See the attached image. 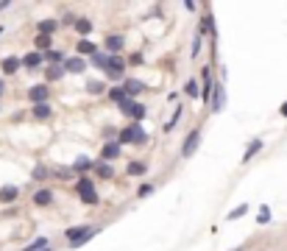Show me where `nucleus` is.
Returning <instances> with one entry per match:
<instances>
[{
	"instance_id": "obj_26",
	"label": "nucleus",
	"mask_w": 287,
	"mask_h": 251,
	"mask_svg": "<svg viewBox=\"0 0 287 251\" xmlns=\"http://www.w3.org/2000/svg\"><path fill=\"white\" fill-rule=\"evenodd\" d=\"M31 114L36 120H50L53 117V106L50 103H36V106H31Z\"/></svg>"
},
{
	"instance_id": "obj_5",
	"label": "nucleus",
	"mask_w": 287,
	"mask_h": 251,
	"mask_svg": "<svg viewBox=\"0 0 287 251\" xmlns=\"http://www.w3.org/2000/svg\"><path fill=\"white\" fill-rule=\"evenodd\" d=\"M126 67H128V59H123V56H109L106 78L109 81H120V78L126 76ZM123 81H126V78H123Z\"/></svg>"
},
{
	"instance_id": "obj_7",
	"label": "nucleus",
	"mask_w": 287,
	"mask_h": 251,
	"mask_svg": "<svg viewBox=\"0 0 287 251\" xmlns=\"http://www.w3.org/2000/svg\"><path fill=\"white\" fill-rule=\"evenodd\" d=\"M198 145H201V129L195 126V129H192V132L184 137V143H181V156H184V159H190V156L198 151Z\"/></svg>"
},
{
	"instance_id": "obj_17",
	"label": "nucleus",
	"mask_w": 287,
	"mask_h": 251,
	"mask_svg": "<svg viewBox=\"0 0 287 251\" xmlns=\"http://www.w3.org/2000/svg\"><path fill=\"white\" fill-rule=\"evenodd\" d=\"M39 65H45V53L31 50V53L23 56V67H25V70H39Z\"/></svg>"
},
{
	"instance_id": "obj_16",
	"label": "nucleus",
	"mask_w": 287,
	"mask_h": 251,
	"mask_svg": "<svg viewBox=\"0 0 287 251\" xmlns=\"http://www.w3.org/2000/svg\"><path fill=\"white\" fill-rule=\"evenodd\" d=\"M61 25V20H53V17H48V20H39L36 23V34H45V36H53L56 34V28Z\"/></svg>"
},
{
	"instance_id": "obj_14",
	"label": "nucleus",
	"mask_w": 287,
	"mask_h": 251,
	"mask_svg": "<svg viewBox=\"0 0 287 251\" xmlns=\"http://www.w3.org/2000/svg\"><path fill=\"white\" fill-rule=\"evenodd\" d=\"M262 148H265V143H262L259 137H254L251 143L245 145V154H243V159H240V162H243V165H248V162H251V159H254V156H257Z\"/></svg>"
},
{
	"instance_id": "obj_19",
	"label": "nucleus",
	"mask_w": 287,
	"mask_h": 251,
	"mask_svg": "<svg viewBox=\"0 0 287 251\" xmlns=\"http://www.w3.org/2000/svg\"><path fill=\"white\" fill-rule=\"evenodd\" d=\"M92 28H95V23H92L90 17H78V23H76V34L81 36V39H90V34H92Z\"/></svg>"
},
{
	"instance_id": "obj_30",
	"label": "nucleus",
	"mask_w": 287,
	"mask_h": 251,
	"mask_svg": "<svg viewBox=\"0 0 287 251\" xmlns=\"http://www.w3.org/2000/svg\"><path fill=\"white\" fill-rule=\"evenodd\" d=\"M50 176H53V170H50L48 165H42V162H39V165L31 170V179H34V181H48Z\"/></svg>"
},
{
	"instance_id": "obj_35",
	"label": "nucleus",
	"mask_w": 287,
	"mask_h": 251,
	"mask_svg": "<svg viewBox=\"0 0 287 251\" xmlns=\"http://www.w3.org/2000/svg\"><path fill=\"white\" fill-rule=\"evenodd\" d=\"M64 59H67V56L64 53H61V50H50V53H45V61H48V65H64Z\"/></svg>"
},
{
	"instance_id": "obj_2",
	"label": "nucleus",
	"mask_w": 287,
	"mask_h": 251,
	"mask_svg": "<svg viewBox=\"0 0 287 251\" xmlns=\"http://www.w3.org/2000/svg\"><path fill=\"white\" fill-rule=\"evenodd\" d=\"M120 145H145L148 143V132L142 129V123H128L126 129H120Z\"/></svg>"
},
{
	"instance_id": "obj_9",
	"label": "nucleus",
	"mask_w": 287,
	"mask_h": 251,
	"mask_svg": "<svg viewBox=\"0 0 287 251\" xmlns=\"http://www.w3.org/2000/svg\"><path fill=\"white\" fill-rule=\"evenodd\" d=\"M223 106H226V81H223V76L218 78L215 84V95H212V103H209V112H223Z\"/></svg>"
},
{
	"instance_id": "obj_24",
	"label": "nucleus",
	"mask_w": 287,
	"mask_h": 251,
	"mask_svg": "<svg viewBox=\"0 0 287 251\" xmlns=\"http://www.w3.org/2000/svg\"><path fill=\"white\" fill-rule=\"evenodd\" d=\"M34 48H36V53H50V50H53V36L36 34V39H34Z\"/></svg>"
},
{
	"instance_id": "obj_18",
	"label": "nucleus",
	"mask_w": 287,
	"mask_h": 251,
	"mask_svg": "<svg viewBox=\"0 0 287 251\" xmlns=\"http://www.w3.org/2000/svg\"><path fill=\"white\" fill-rule=\"evenodd\" d=\"M20 67H23V59H17V56H6V59L0 61V70H3V76H14Z\"/></svg>"
},
{
	"instance_id": "obj_42",
	"label": "nucleus",
	"mask_w": 287,
	"mask_h": 251,
	"mask_svg": "<svg viewBox=\"0 0 287 251\" xmlns=\"http://www.w3.org/2000/svg\"><path fill=\"white\" fill-rule=\"evenodd\" d=\"M76 23H78L76 14H64V17H61V25H67V28H76Z\"/></svg>"
},
{
	"instance_id": "obj_45",
	"label": "nucleus",
	"mask_w": 287,
	"mask_h": 251,
	"mask_svg": "<svg viewBox=\"0 0 287 251\" xmlns=\"http://www.w3.org/2000/svg\"><path fill=\"white\" fill-rule=\"evenodd\" d=\"M9 6H12L9 0H0V12H3V9H9Z\"/></svg>"
},
{
	"instance_id": "obj_20",
	"label": "nucleus",
	"mask_w": 287,
	"mask_h": 251,
	"mask_svg": "<svg viewBox=\"0 0 287 251\" xmlns=\"http://www.w3.org/2000/svg\"><path fill=\"white\" fill-rule=\"evenodd\" d=\"M67 76V70H64V65H48L45 67V78H48V84H56V81H61V78Z\"/></svg>"
},
{
	"instance_id": "obj_29",
	"label": "nucleus",
	"mask_w": 287,
	"mask_h": 251,
	"mask_svg": "<svg viewBox=\"0 0 287 251\" xmlns=\"http://www.w3.org/2000/svg\"><path fill=\"white\" fill-rule=\"evenodd\" d=\"M148 173V165H145V162H139V159H134V162H128L126 165V176H145Z\"/></svg>"
},
{
	"instance_id": "obj_39",
	"label": "nucleus",
	"mask_w": 287,
	"mask_h": 251,
	"mask_svg": "<svg viewBox=\"0 0 287 251\" xmlns=\"http://www.w3.org/2000/svg\"><path fill=\"white\" fill-rule=\"evenodd\" d=\"M201 48H203V36H201V34H195V36H192V50H190V53H192V59H198Z\"/></svg>"
},
{
	"instance_id": "obj_47",
	"label": "nucleus",
	"mask_w": 287,
	"mask_h": 251,
	"mask_svg": "<svg viewBox=\"0 0 287 251\" xmlns=\"http://www.w3.org/2000/svg\"><path fill=\"white\" fill-rule=\"evenodd\" d=\"M45 251H53V248H45Z\"/></svg>"
},
{
	"instance_id": "obj_43",
	"label": "nucleus",
	"mask_w": 287,
	"mask_h": 251,
	"mask_svg": "<svg viewBox=\"0 0 287 251\" xmlns=\"http://www.w3.org/2000/svg\"><path fill=\"white\" fill-rule=\"evenodd\" d=\"M6 95V81H3V78H0V98Z\"/></svg>"
},
{
	"instance_id": "obj_25",
	"label": "nucleus",
	"mask_w": 287,
	"mask_h": 251,
	"mask_svg": "<svg viewBox=\"0 0 287 251\" xmlns=\"http://www.w3.org/2000/svg\"><path fill=\"white\" fill-rule=\"evenodd\" d=\"M17 198H20V187H14V184L0 187V204H14Z\"/></svg>"
},
{
	"instance_id": "obj_6",
	"label": "nucleus",
	"mask_w": 287,
	"mask_h": 251,
	"mask_svg": "<svg viewBox=\"0 0 287 251\" xmlns=\"http://www.w3.org/2000/svg\"><path fill=\"white\" fill-rule=\"evenodd\" d=\"M120 112L126 114V117H131L134 123H142V117L148 114V106H145V103H139V101H131V98H128L126 103H120Z\"/></svg>"
},
{
	"instance_id": "obj_22",
	"label": "nucleus",
	"mask_w": 287,
	"mask_h": 251,
	"mask_svg": "<svg viewBox=\"0 0 287 251\" xmlns=\"http://www.w3.org/2000/svg\"><path fill=\"white\" fill-rule=\"evenodd\" d=\"M76 50H78V56H95L101 48H98L92 39H78L76 42Z\"/></svg>"
},
{
	"instance_id": "obj_31",
	"label": "nucleus",
	"mask_w": 287,
	"mask_h": 251,
	"mask_svg": "<svg viewBox=\"0 0 287 251\" xmlns=\"http://www.w3.org/2000/svg\"><path fill=\"white\" fill-rule=\"evenodd\" d=\"M90 67H98V70L106 73V67H109V53L106 50H98L95 56H90Z\"/></svg>"
},
{
	"instance_id": "obj_8",
	"label": "nucleus",
	"mask_w": 287,
	"mask_h": 251,
	"mask_svg": "<svg viewBox=\"0 0 287 251\" xmlns=\"http://www.w3.org/2000/svg\"><path fill=\"white\" fill-rule=\"evenodd\" d=\"M28 103H50V87L48 84H34L28 87Z\"/></svg>"
},
{
	"instance_id": "obj_11",
	"label": "nucleus",
	"mask_w": 287,
	"mask_h": 251,
	"mask_svg": "<svg viewBox=\"0 0 287 251\" xmlns=\"http://www.w3.org/2000/svg\"><path fill=\"white\" fill-rule=\"evenodd\" d=\"M123 48H126V36L123 34H109L106 42H103V50H106L109 56H120Z\"/></svg>"
},
{
	"instance_id": "obj_34",
	"label": "nucleus",
	"mask_w": 287,
	"mask_h": 251,
	"mask_svg": "<svg viewBox=\"0 0 287 251\" xmlns=\"http://www.w3.org/2000/svg\"><path fill=\"white\" fill-rule=\"evenodd\" d=\"M184 92H187V98H201V84H198L195 78H190L187 87H184Z\"/></svg>"
},
{
	"instance_id": "obj_23",
	"label": "nucleus",
	"mask_w": 287,
	"mask_h": 251,
	"mask_svg": "<svg viewBox=\"0 0 287 251\" xmlns=\"http://www.w3.org/2000/svg\"><path fill=\"white\" fill-rule=\"evenodd\" d=\"M34 204H36V207H50V204H53V190H50V187L36 190L34 193Z\"/></svg>"
},
{
	"instance_id": "obj_13",
	"label": "nucleus",
	"mask_w": 287,
	"mask_h": 251,
	"mask_svg": "<svg viewBox=\"0 0 287 251\" xmlns=\"http://www.w3.org/2000/svg\"><path fill=\"white\" fill-rule=\"evenodd\" d=\"M120 154H123V145H120V143H103L101 162H109V165H112L114 159H120Z\"/></svg>"
},
{
	"instance_id": "obj_15",
	"label": "nucleus",
	"mask_w": 287,
	"mask_h": 251,
	"mask_svg": "<svg viewBox=\"0 0 287 251\" xmlns=\"http://www.w3.org/2000/svg\"><path fill=\"white\" fill-rule=\"evenodd\" d=\"M109 90H112V87H109L106 81H101V78H92V81H87V95H109Z\"/></svg>"
},
{
	"instance_id": "obj_44",
	"label": "nucleus",
	"mask_w": 287,
	"mask_h": 251,
	"mask_svg": "<svg viewBox=\"0 0 287 251\" xmlns=\"http://www.w3.org/2000/svg\"><path fill=\"white\" fill-rule=\"evenodd\" d=\"M279 112H281V117H287V101L281 103V109H279Z\"/></svg>"
},
{
	"instance_id": "obj_46",
	"label": "nucleus",
	"mask_w": 287,
	"mask_h": 251,
	"mask_svg": "<svg viewBox=\"0 0 287 251\" xmlns=\"http://www.w3.org/2000/svg\"><path fill=\"white\" fill-rule=\"evenodd\" d=\"M3 31H6V25H0V34H3Z\"/></svg>"
},
{
	"instance_id": "obj_37",
	"label": "nucleus",
	"mask_w": 287,
	"mask_h": 251,
	"mask_svg": "<svg viewBox=\"0 0 287 251\" xmlns=\"http://www.w3.org/2000/svg\"><path fill=\"white\" fill-rule=\"evenodd\" d=\"M181 112H184V106H176V112L170 114V120H168V123H165V134H168V132H173V129H176V123H179Z\"/></svg>"
},
{
	"instance_id": "obj_3",
	"label": "nucleus",
	"mask_w": 287,
	"mask_h": 251,
	"mask_svg": "<svg viewBox=\"0 0 287 251\" xmlns=\"http://www.w3.org/2000/svg\"><path fill=\"white\" fill-rule=\"evenodd\" d=\"M76 193H78V198L84 204H98L101 201V196H98V190H95V179L92 176H78L76 179Z\"/></svg>"
},
{
	"instance_id": "obj_12",
	"label": "nucleus",
	"mask_w": 287,
	"mask_h": 251,
	"mask_svg": "<svg viewBox=\"0 0 287 251\" xmlns=\"http://www.w3.org/2000/svg\"><path fill=\"white\" fill-rule=\"evenodd\" d=\"M73 173L76 176H90V170H95V159H90V156H78V159H73Z\"/></svg>"
},
{
	"instance_id": "obj_1",
	"label": "nucleus",
	"mask_w": 287,
	"mask_h": 251,
	"mask_svg": "<svg viewBox=\"0 0 287 251\" xmlns=\"http://www.w3.org/2000/svg\"><path fill=\"white\" fill-rule=\"evenodd\" d=\"M95 234H98V226H92V223H78V226L64 229V237H67V245H70V248H81V245H87Z\"/></svg>"
},
{
	"instance_id": "obj_33",
	"label": "nucleus",
	"mask_w": 287,
	"mask_h": 251,
	"mask_svg": "<svg viewBox=\"0 0 287 251\" xmlns=\"http://www.w3.org/2000/svg\"><path fill=\"white\" fill-rule=\"evenodd\" d=\"M45 248H50V240L48 237H36L34 243H28L23 251H45Z\"/></svg>"
},
{
	"instance_id": "obj_10",
	"label": "nucleus",
	"mask_w": 287,
	"mask_h": 251,
	"mask_svg": "<svg viewBox=\"0 0 287 251\" xmlns=\"http://www.w3.org/2000/svg\"><path fill=\"white\" fill-rule=\"evenodd\" d=\"M87 67H90V59H84V56H67L64 59V70L73 73V76H81V73H87Z\"/></svg>"
},
{
	"instance_id": "obj_28",
	"label": "nucleus",
	"mask_w": 287,
	"mask_h": 251,
	"mask_svg": "<svg viewBox=\"0 0 287 251\" xmlns=\"http://www.w3.org/2000/svg\"><path fill=\"white\" fill-rule=\"evenodd\" d=\"M95 176H98V179H114V167L112 165H109V162H101V159H98L95 162Z\"/></svg>"
},
{
	"instance_id": "obj_36",
	"label": "nucleus",
	"mask_w": 287,
	"mask_h": 251,
	"mask_svg": "<svg viewBox=\"0 0 287 251\" xmlns=\"http://www.w3.org/2000/svg\"><path fill=\"white\" fill-rule=\"evenodd\" d=\"M257 223H259V226H268V223H270V207H268V204H262V207H259Z\"/></svg>"
},
{
	"instance_id": "obj_32",
	"label": "nucleus",
	"mask_w": 287,
	"mask_h": 251,
	"mask_svg": "<svg viewBox=\"0 0 287 251\" xmlns=\"http://www.w3.org/2000/svg\"><path fill=\"white\" fill-rule=\"evenodd\" d=\"M109 98H112L114 103H126L128 101V92H126V87H112V90H109Z\"/></svg>"
},
{
	"instance_id": "obj_38",
	"label": "nucleus",
	"mask_w": 287,
	"mask_h": 251,
	"mask_svg": "<svg viewBox=\"0 0 287 251\" xmlns=\"http://www.w3.org/2000/svg\"><path fill=\"white\" fill-rule=\"evenodd\" d=\"M243 215H248V204H240V207H234L232 212L226 215V221H237V218H243Z\"/></svg>"
},
{
	"instance_id": "obj_21",
	"label": "nucleus",
	"mask_w": 287,
	"mask_h": 251,
	"mask_svg": "<svg viewBox=\"0 0 287 251\" xmlns=\"http://www.w3.org/2000/svg\"><path fill=\"white\" fill-rule=\"evenodd\" d=\"M198 34H209V36H215V17H212V12L206 9V14L201 17V25H198Z\"/></svg>"
},
{
	"instance_id": "obj_41",
	"label": "nucleus",
	"mask_w": 287,
	"mask_h": 251,
	"mask_svg": "<svg viewBox=\"0 0 287 251\" xmlns=\"http://www.w3.org/2000/svg\"><path fill=\"white\" fill-rule=\"evenodd\" d=\"M139 65H145V56L137 50V53H131V56H128V67H139Z\"/></svg>"
},
{
	"instance_id": "obj_4",
	"label": "nucleus",
	"mask_w": 287,
	"mask_h": 251,
	"mask_svg": "<svg viewBox=\"0 0 287 251\" xmlns=\"http://www.w3.org/2000/svg\"><path fill=\"white\" fill-rule=\"evenodd\" d=\"M215 84L218 78H212V67H201V101L203 103H212V95H215Z\"/></svg>"
},
{
	"instance_id": "obj_40",
	"label": "nucleus",
	"mask_w": 287,
	"mask_h": 251,
	"mask_svg": "<svg viewBox=\"0 0 287 251\" xmlns=\"http://www.w3.org/2000/svg\"><path fill=\"white\" fill-rule=\"evenodd\" d=\"M156 190V184H151V181H145V184H139V190H137V198H148L151 193Z\"/></svg>"
},
{
	"instance_id": "obj_27",
	"label": "nucleus",
	"mask_w": 287,
	"mask_h": 251,
	"mask_svg": "<svg viewBox=\"0 0 287 251\" xmlns=\"http://www.w3.org/2000/svg\"><path fill=\"white\" fill-rule=\"evenodd\" d=\"M123 87H126V92H128V98H131V101H134V95H139V92L145 90V84L139 81V78H126V81H123Z\"/></svg>"
}]
</instances>
